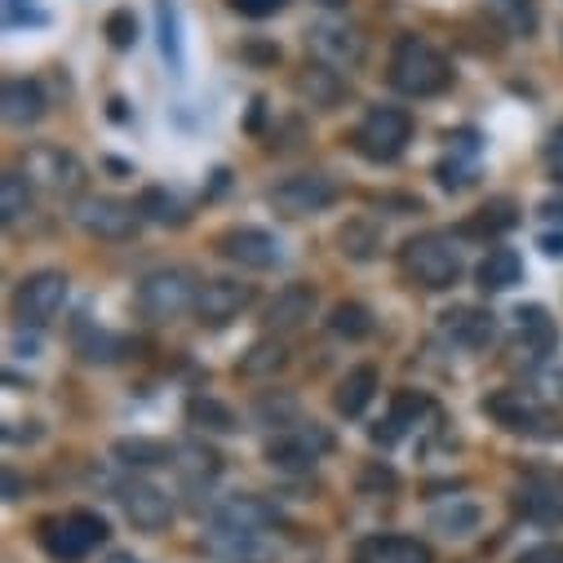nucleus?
<instances>
[{
	"label": "nucleus",
	"mask_w": 563,
	"mask_h": 563,
	"mask_svg": "<svg viewBox=\"0 0 563 563\" xmlns=\"http://www.w3.org/2000/svg\"><path fill=\"white\" fill-rule=\"evenodd\" d=\"M390 85L404 98H435L453 85V67L449 58L421 36H399L390 49V67H386Z\"/></svg>",
	"instance_id": "f257e3e1"
},
{
	"label": "nucleus",
	"mask_w": 563,
	"mask_h": 563,
	"mask_svg": "<svg viewBox=\"0 0 563 563\" xmlns=\"http://www.w3.org/2000/svg\"><path fill=\"white\" fill-rule=\"evenodd\" d=\"M399 266L417 289L444 294L462 279V249L449 231H421L399 249Z\"/></svg>",
	"instance_id": "f03ea898"
},
{
	"label": "nucleus",
	"mask_w": 563,
	"mask_h": 563,
	"mask_svg": "<svg viewBox=\"0 0 563 563\" xmlns=\"http://www.w3.org/2000/svg\"><path fill=\"white\" fill-rule=\"evenodd\" d=\"M196 275L183 271V266H165V271H152L143 275V285H137V311H143L152 324H169L187 311H196Z\"/></svg>",
	"instance_id": "7ed1b4c3"
},
{
	"label": "nucleus",
	"mask_w": 563,
	"mask_h": 563,
	"mask_svg": "<svg viewBox=\"0 0 563 563\" xmlns=\"http://www.w3.org/2000/svg\"><path fill=\"white\" fill-rule=\"evenodd\" d=\"M408 137H412V115L404 107H368L364 120L355 124V152L373 165H390L404 156L408 147Z\"/></svg>",
	"instance_id": "20e7f679"
},
{
	"label": "nucleus",
	"mask_w": 563,
	"mask_h": 563,
	"mask_svg": "<svg viewBox=\"0 0 563 563\" xmlns=\"http://www.w3.org/2000/svg\"><path fill=\"white\" fill-rule=\"evenodd\" d=\"M107 541V523L93 510H67L58 519L41 523V545L49 550V559L58 563H80L89 550H98Z\"/></svg>",
	"instance_id": "39448f33"
},
{
	"label": "nucleus",
	"mask_w": 563,
	"mask_h": 563,
	"mask_svg": "<svg viewBox=\"0 0 563 563\" xmlns=\"http://www.w3.org/2000/svg\"><path fill=\"white\" fill-rule=\"evenodd\" d=\"M329 453H333V435L316 427V421H294V427H279L266 440V462L275 471H311Z\"/></svg>",
	"instance_id": "423d86ee"
},
{
	"label": "nucleus",
	"mask_w": 563,
	"mask_h": 563,
	"mask_svg": "<svg viewBox=\"0 0 563 563\" xmlns=\"http://www.w3.org/2000/svg\"><path fill=\"white\" fill-rule=\"evenodd\" d=\"M506 431H515V435H563V421H554L550 417V408L532 395V390H501V395H493L488 404H484Z\"/></svg>",
	"instance_id": "0eeeda50"
},
{
	"label": "nucleus",
	"mask_w": 563,
	"mask_h": 563,
	"mask_svg": "<svg viewBox=\"0 0 563 563\" xmlns=\"http://www.w3.org/2000/svg\"><path fill=\"white\" fill-rule=\"evenodd\" d=\"M67 302V275L63 271H36L14 294V316L23 329H45Z\"/></svg>",
	"instance_id": "6e6552de"
},
{
	"label": "nucleus",
	"mask_w": 563,
	"mask_h": 563,
	"mask_svg": "<svg viewBox=\"0 0 563 563\" xmlns=\"http://www.w3.org/2000/svg\"><path fill=\"white\" fill-rule=\"evenodd\" d=\"M76 222H80L85 235L120 244V240H133L137 222H143V209L124 205V200H115V196H85V200L76 205Z\"/></svg>",
	"instance_id": "1a4fd4ad"
},
{
	"label": "nucleus",
	"mask_w": 563,
	"mask_h": 563,
	"mask_svg": "<svg viewBox=\"0 0 563 563\" xmlns=\"http://www.w3.org/2000/svg\"><path fill=\"white\" fill-rule=\"evenodd\" d=\"M23 174L45 196H76L85 187V165L63 147H32L23 161Z\"/></svg>",
	"instance_id": "9d476101"
},
{
	"label": "nucleus",
	"mask_w": 563,
	"mask_h": 563,
	"mask_svg": "<svg viewBox=\"0 0 563 563\" xmlns=\"http://www.w3.org/2000/svg\"><path fill=\"white\" fill-rule=\"evenodd\" d=\"M266 200L285 218H307V213H324L338 200V183L329 174H294L285 183H275Z\"/></svg>",
	"instance_id": "9b49d317"
},
{
	"label": "nucleus",
	"mask_w": 563,
	"mask_h": 563,
	"mask_svg": "<svg viewBox=\"0 0 563 563\" xmlns=\"http://www.w3.org/2000/svg\"><path fill=\"white\" fill-rule=\"evenodd\" d=\"M218 253L244 271H271L285 262V244L279 235H271L266 227H231L218 235Z\"/></svg>",
	"instance_id": "f8f14e48"
},
{
	"label": "nucleus",
	"mask_w": 563,
	"mask_h": 563,
	"mask_svg": "<svg viewBox=\"0 0 563 563\" xmlns=\"http://www.w3.org/2000/svg\"><path fill=\"white\" fill-rule=\"evenodd\" d=\"M115 501H120L124 519L133 528H143V532H161L174 519V497L152 479H124L115 488Z\"/></svg>",
	"instance_id": "ddd939ff"
},
{
	"label": "nucleus",
	"mask_w": 563,
	"mask_h": 563,
	"mask_svg": "<svg viewBox=\"0 0 563 563\" xmlns=\"http://www.w3.org/2000/svg\"><path fill=\"white\" fill-rule=\"evenodd\" d=\"M307 49H311L316 63H324L333 71H355L364 63V54H368L364 36L355 27H346V23H316L307 32Z\"/></svg>",
	"instance_id": "4468645a"
},
{
	"label": "nucleus",
	"mask_w": 563,
	"mask_h": 563,
	"mask_svg": "<svg viewBox=\"0 0 563 563\" xmlns=\"http://www.w3.org/2000/svg\"><path fill=\"white\" fill-rule=\"evenodd\" d=\"M249 302H253V285H244V279H205L196 294V320L218 329L231 324Z\"/></svg>",
	"instance_id": "2eb2a0df"
},
{
	"label": "nucleus",
	"mask_w": 563,
	"mask_h": 563,
	"mask_svg": "<svg viewBox=\"0 0 563 563\" xmlns=\"http://www.w3.org/2000/svg\"><path fill=\"white\" fill-rule=\"evenodd\" d=\"M209 550L227 563H271L279 554V541L262 528V532H235V528H213L209 532Z\"/></svg>",
	"instance_id": "dca6fc26"
},
{
	"label": "nucleus",
	"mask_w": 563,
	"mask_h": 563,
	"mask_svg": "<svg viewBox=\"0 0 563 563\" xmlns=\"http://www.w3.org/2000/svg\"><path fill=\"white\" fill-rule=\"evenodd\" d=\"M440 333L462 351H484L493 342L497 324H493V316L484 307H453V311L440 316Z\"/></svg>",
	"instance_id": "f3484780"
},
{
	"label": "nucleus",
	"mask_w": 563,
	"mask_h": 563,
	"mask_svg": "<svg viewBox=\"0 0 563 563\" xmlns=\"http://www.w3.org/2000/svg\"><path fill=\"white\" fill-rule=\"evenodd\" d=\"M355 563H435V554H431L427 541L386 532V537H368V541H360Z\"/></svg>",
	"instance_id": "a211bd4d"
},
{
	"label": "nucleus",
	"mask_w": 563,
	"mask_h": 563,
	"mask_svg": "<svg viewBox=\"0 0 563 563\" xmlns=\"http://www.w3.org/2000/svg\"><path fill=\"white\" fill-rule=\"evenodd\" d=\"M311 316H316V289H311V285H285V289L275 294V302L266 307V324H271L275 333H294V329H302Z\"/></svg>",
	"instance_id": "6ab92c4d"
},
{
	"label": "nucleus",
	"mask_w": 563,
	"mask_h": 563,
	"mask_svg": "<svg viewBox=\"0 0 563 563\" xmlns=\"http://www.w3.org/2000/svg\"><path fill=\"white\" fill-rule=\"evenodd\" d=\"M0 111H5V124H14V129L36 124V120L45 115V93H41V85L27 80V76L5 80V89H0Z\"/></svg>",
	"instance_id": "aec40b11"
},
{
	"label": "nucleus",
	"mask_w": 563,
	"mask_h": 563,
	"mask_svg": "<svg viewBox=\"0 0 563 563\" xmlns=\"http://www.w3.org/2000/svg\"><path fill=\"white\" fill-rule=\"evenodd\" d=\"M271 523H275V510H271L266 501H257V497H244V493H235V497H222V501L213 506V528L262 532V528H271Z\"/></svg>",
	"instance_id": "412c9836"
},
{
	"label": "nucleus",
	"mask_w": 563,
	"mask_h": 563,
	"mask_svg": "<svg viewBox=\"0 0 563 563\" xmlns=\"http://www.w3.org/2000/svg\"><path fill=\"white\" fill-rule=\"evenodd\" d=\"M377 368L373 364H355L342 382H338V390H333V408L342 412V417H360L368 404H373V395H377Z\"/></svg>",
	"instance_id": "4be33fe9"
},
{
	"label": "nucleus",
	"mask_w": 563,
	"mask_h": 563,
	"mask_svg": "<svg viewBox=\"0 0 563 563\" xmlns=\"http://www.w3.org/2000/svg\"><path fill=\"white\" fill-rule=\"evenodd\" d=\"M519 275H523V262L515 249H488L475 266V279H479V289L484 294H506L519 285Z\"/></svg>",
	"instance_id": "5701e85b"
},
{
	"label": "nucleus",
	"mask_w": 563,
	"mask_h": 563,
	"mask_svg": "<svg viewBox=\"0 0 563 563\" xmlns=\"http://www.w3.org/2000/svg\"><path fill=\"white\" fill-rule=\"evenodd\" d=\"M285 364H289V346L279 342V338H262V342H253V346L240 355V377L262 382V377H275Z\"/></svg>",
	"instance_id": "b1692460"
},
{
	"label": "nucleus",
	"mask_w": 563,
	"mask_h": 563,
	"mask_svg": "<svg viewBox=\"0 0 563 563\" xmlns=\"http://www.w3.org/2000/svg\"><path fill=\"white\" fill-rule=\"evenodd\" d=\"M342 71H333V67H324V63H316V67H307L302 76H298V93L311 102V107H320V111H329L338 98H342Z\"/></svg>",
	"instance_id": "393cba45"
},
{
	"label": "nucleus",
	"mask_w": 563,
	"mask_h": 563,
	"mask_svg": "<svg viewBox=\"0 0 563 563\" xmlns=\"http://www.w3.org/2000/svg\"><path fill=\"white\" fill-rule=\"evenodd\" d=\"M32 183L27 174H5L0 178V222L5 227H19L27 213H32Z\"/></svg>",
	"instance_id": "a878e982"
},
{
	"label": "nucleus",
	"mask_w": 563,
	"mask_h": 563,
	"mask_svg": "<svg viewBox=\"0 0 563 563\" xmlns=\"http://www.w3.org/2000/svg\"><path fill=\"white\" fill-rule=\"evenodd\" d=\"M431 523H435L444 537H471V532L479 528V506H475V501H462V497H453L449 506H435Z\"/></svg>",
	"instance_id": "bb28decb"
},
{
	"label": "nucleus",
	"mask_w": 563,
	"mask_h": 563,
	"mask_svg": "<svg viewBox=\"0 0 563 563\" xmlns=\"http://www.w3.org/2000/svg\"><path fill=\"white\" fill-rule=\"evenodd\" d=\"M329 329H333L338 338H346V342H364V338L373 333V311L360 307V302H338V307L329 311Z\"/></svg>",
	"instance_id": "cd10ccee"
},
{
	"label": "nucleus",
	"mask_w": 563,
	"mask_h": 563,
	"mask_svg": "<svg viewBox=\"0 0 563 563\" xmlns=\"http://www.w3.org/2000/svg\"><path fill=\"white\" fill-rule=\"evenodd\" d=\"M515 333H519L523 346H537V355H545L554 346V324L545 320L541 307H519L515 311Z\"/></svg>",
	"instance_id": "c85d7f7f"
},
{
	"label": "nucleus",
	"mask_w": 563,
	"mask_h": 563,
	"mask_svg": "<svg viewBox=\"0 0 563 563\" xmlns=\"http://www.w3.org/2000/svg\"><path fill=\"white\" fill-rule=\"evenodd\" d=\"M187 417L196 421L200 431H213V435H231V431H235V412H231L227 404L209 399V395H196V399L187 404Z\"/></svg>",
	"instance_id": "c756f323"
},
{
	"label": "nucleus",
	"mask_w": 563,
	"mask_h": 563,
	"mask_svg": "<svg viewBox=\"0 0 563 563\" xmlns=\"http://www.w3.org/2000/svg\"><path fill=\"white\" fill-rule=\"evenodd\" d=\"M156 32H161V54L174 71H183V36H178V10L169 0H156Z\"/></svg>",
	"instance_id": "7c9ffc66"
},
{
	"label": "nucleus",
	"mask_w": 563,
	"mask_h": 563,
	"mask_svg": "<svg viewBox=\"0 0 563 563\" xmlns=\"http://www.w3.org/2000/svg\"><path fill=\"white\" fill-rule=\"evenodd\" d=\"M427 408H431V404L421 399V395H399V399H395V412H390V421H386V431H377V444H395L408 427H417V417L427 412Z\"/></svg>",
	"instance_id": "2f4dec72"
},
{
	"label": "nucleus",
	"mask_w": 563,
	"mask_h": 563,
	"mask_svg": "<svg viewBox=\"0 0 563 563\" xmlns=\"http://www.w3.org/2000/svg\"><path fill=\"white\" fill-rule=\"evenodd\" d=\"M174 453H178V449L156 444V440H120V444H115V457H124L129 466H169Z\"/></svg>",
	"instance_id": "473e14b6"
},
{
	"label": "nucleus",
	"mask_w": 563,
	"mask_h": 563,
	"mask_svg": "<svg viewBox=\"0 0 563 563\" xmlns=\"http://www.w3.org/2000/svg\"><path fill=\"white\" fill-rule=\"evenodd\" d=\"M137 209H143V218H152V222H174V227L187 218V213H183V200H178V196H169V191H161V187L143 191Z\"/></svg>",
	"instance_id": "72a5a7b5"
},
{
	"label": "nucleus",
	"mask_w": 563,
	"mask_h": 563,
	"mask_svg": "<svg viewBox=\"0 0 563 563\" xmlns=\"http://www.w3.org/2000/svg\"><path fill=\"white\" fill-rule=\"evenodd\" d=\"M5 23L10 27H45L49 14L41 10V0H5Z\"/></svg>",
	"instance_id": "f704fd0d"
},
{
	"label": "nucleus",
	"mask_w": 563,
	"mask_h": 563,
	"mask_svg": "<svg viewBox=\"0 0 563 563\" xmlns=\"http://www.w3.org/2000/svg\"><path fill=\"white\" fill-rule=\"evenodd\" d=\"M506 227H515V213H510L506 205L479 209V218H475V222H466V231H471V235H497V231H506Z\"/></svg>",
	"instance_id": "c9c22d12"
},
{
	"label": "nucleus",
	"mask_w": 563,
	"mask_h": 563,
	"mask_svg": "<svg viewBox=\"0 0 563 563\" xmlns=\"http://www.w3.org/2000/svg\"><path fill=\"white\" fill-rule=\"evenodd\" d=\"M342 253H351V257H373V249H377V235H364V227L360 222H351V227H342Z\"/></svg>",
	"instance_id": "e433bc0d"
},
{
	"label": "nucleus",
	"mask_w": 563,
	"mask_h": 563,
	"mask_svg": "<svg viewBox=\"0 0 563 563\" xmlns=\"http://www.w3.org/2000/svg\"><path fill=\"white\" fill-rule=\"evenodd\" d=\"M107 32H111V45H115V49H124V45H133L137 23H133V14H129V10H115V14L107 19Z\"/></svg>",
	"instance_id": "4c0bfd02"
},
{
	"label": "nucleus",
	"mask_w": 563,
	"mask_h": 563,
	"mask_svg": "<svg viewBox=\"0 0 563 563\" xmlns=\"http://www.w3.org/2000/svg\"><path fill=\"white\" fill-rule=\"evenodd\" d=\"M519 563H563V541H537L519 554Z\"/></svg>",
	"instance_id": "58836bf2"
},
{
	"label": "nucleus",
	"mask_w": 563,
	"mask_h": 563,
	"mask_svg": "<svg viewBox=\"0 0 563 563\" xmlns=\"http://www.w3.org/2000/svg\"><path fill=\"white\" fill-rule=\"evenodd\" d=\"M231 5H235L240 14H249V19H271V14L285 10L289 0H231Z\"/></svg>",
	"instance_id": "ea45409f"
},
{
	"label": "nucleus",
	"mask_w": 563,
	"mask_h": 563,
	"mask_svg": "<svg viewBox=\"0 0 563 563\" xmlns=\"http://www.w3.org/2000/svg\"><path fill=\"white\" fill-rule=\"evenodd\" d=\"M545 161H550V169L563 178V124L550 133V147H545Z\"/></svg>",
	"instance_id": "a19ab883"
},
{
	"label": "nucleus",
	"mask_w": 563,
	"mask_h": 563,
	"mask_svg": "<svg viewBox=\"0 0 563 563\" xmlns=\"http://www.w3.org/2000/svg\"><path fill=\"white\" fill-rule=\"evenodd\" d=\"M541 249H545L550 257H563V231H545V235H541Z\"/></svg>",
	"instance_id": "79ce46f5"
},
{
	"label": "nucleus",
	"mask_w": 563,
	"mask_h": 563,
	"mask_svg": "<svg viewBox=\"0 0 563 563\" xmlns=\"http://www.w3.org/2000/svg\"><path fill=\"white\" fill-rule=\"evenodd\" d=\"M102 563H143V559H137V554H129V550H111Z\"/></svg>",
	"instance_id": "37998d69"
},
{
	"label": "nucleus",
	"mask_w": 563,
	"mask_h": 563,
	"mask_svg": "<svg viewBox=\"0 0 563 563\" xmlns=\"http://www.w3.org/2000/svg\"><path fill=\"white\" fill-rule=\"evenodd\" d=\"M5 493H10V501H19V493H23V484H19V475H14V471L5 475Z\"/></svg>",
	"instance_id": "c03bdc74"
},
{
	"label": "nucleus",
	"mask_w": 563,
	"mask_h": 563,
	"mask_svg": "<svg viewBox=\"0 0 563 563\" xmlns=\"http://www.w3.org/2000/svg\"><path fill=\"white\" fill-rule=\"evenodd\" d=\"M316 5H324V10H342L346 0H316Z\"/></svg>",
	"instance_id": "a18cd8bd"
}]
</instances>
